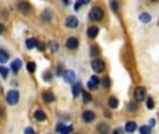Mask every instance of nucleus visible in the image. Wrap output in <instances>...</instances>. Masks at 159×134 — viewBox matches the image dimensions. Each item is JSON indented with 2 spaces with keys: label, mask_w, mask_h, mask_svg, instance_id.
<instances>
[{
  "label": "nucleus",
  "mask_w": 159,
  "mask_h": 134,
  "mask_svg": "<svg viewBox=\"0 0 159 134\" xmlns=\"http://www.w3.org/2000/svg\"><path fill=\"white\" fill-rule=\"evenodd\" d=\"M18 99H20V94H18V91H15V90L8 91L7 95H6V102H7L8 105H15L18 102Z\"/></svg>",
  "instance_id": "f257e3e1"
},
{
  "label": "nucleus",
  "mask_w": 159,
  "mask_h": 134,
  "mask_svg": "<svg viewBox=\"0 0 159 134\" xmlns=\"http://www.w3.org/2000/svg\"><path fill=\"white\" fill-rule=\"evenodd\" d=\"M89 18L92 21H99V20H102V18H103V11H102V8L94 7L89 11Z\"/></svg>",
  "instance_id": "f03ea898"
},
{
  "label": "nucleus",
  "mask_w": 159,
  "mask_h": 134,
  "mask_svg": "<svg viewBox=\"0 0 159 134\" xmlns=\"http://www.w3.org/2000/svg\"><path fill=\"white\" fill-rule=\"evenodd\" d=\"M76 73L71 71V70H66L64 73H63V80L66 81V83H69V84H74L76 83Z\"/></svg>",
  "instance_id": "7ed1b4c3"
},
{
  "label": "nucleus",
  "mask_w": 159,
  "mask_h": 134,
  "mask_svg": "<svg viewBox=\"0 0 159 134\" xmlns=\"http://www.w3.org/2000/svg\"><path fill=\"white\" fill-rule=\"evenodd\" d=\"M92 70L95 73H102L105 70V63L102 62L101 59H94L92 60Z\"/></svg>",
  "instance_id": "20e7f679"
},
{
  "label": "nucleus",
  "mask_w": 159,
  "mask_h": 134,
  "mask_svg": "<svg viewBox=\"0 0 159 134\" xmlns=\"http://www.w3.org/2000/svg\"><path fill=\"white\" fill-rule=\"evenodd\" d=\"M147 94H145V88L144 87H137L135 91H134V98H135V102L144 101Z\"/></svg>",
  "instance_id": "39448f33"
},
{
  "label": "nucleus",
  "mask_w": 159,
  "mask_h": 134,
  "mask_svg": "<svg viewBox=\"0 0 159 134\" xmlns=\"http://www.w3.org/2000/svg\"><path fill=\"white\" fill-rule=\"evenodd\" d=\"M66 25L69 28H77L78 27V18L76 15H69L66 18Z\"/></svg>",
  "instance_id": "423d86ee"
},
{
  "label": "nucleus",
  "mask_w": 159,
  "mask_h": 134,
  "mask_svg": "<svg viewBox=\"0 0 159 134\" xmlns=\"http://www.w3.org/2000/svg\"><path fill=\"white\" fill-rule=\"evenodd\" d=\"M18 10L21 11L22 14H28L29 11H31V6L27 2H20L18 3Z\"/></svg>",
  "instance_id": "0eeeda50"
},
{
  "label": "nucleus",
  "mask_w": 159,
  "mask_h": 134,
  "mask_svg": "<svg viewBox=\"0 0 159 134\" xmlns=\"http://www.w3.org/2000/svg\"><path fill=\"white\" fill-rule=\"evenodd\" d=\"M98 85H99V78L96 76H92L89 78V81H88V88L89 90H96Z\"/></svg>",
  "instance_id": "6e6552de"
},
{
  "label": "nucleus",
  "mask_w": 159,
  "mask_h": 134,
  "mask_svg": "<svg viewBox=\"0 0 159 134\" xmlns=\"http://www.w3.org/2000/svg\"><path fill=\"white\" fill-rule=\"evenodd\" d=\"M94 119H95V113L92 112V110H85V112L83 113V120L84 122L89 123V122H92Z\"/></svg>",
  "instance_id": "1a4fd4ad"
},
{
  "label": "nucleus",
  "mask_w": 159,
  "mask_h": 134,
  "mask_svg": "<svg viewBox=\"0 0 159 134\" xmlns=\"http://www.w3.org/2000/svg\"><path fill=\"white\" fill-rule=\"evenodd\" d=\"M66 46L69 49H77L78 47V39L77 38H69L67 42H66Z\"/></svg>",
  "instance_id": "9d476101"
},
{
  "label": "nucleus",
  "mask_w": 159,
  "mask_h": 134,
  "mask_svg": "<svg viewBox=\"0 0 159 134\" xmlns=\"http://www.w3.org/2000/svg\"><path fill=\"white\" fill-rule=\"evenodd\" d=\"M124 130H126L127 133H134V131L137 130V123H135V122H127Z\"/></svg>",
  "instance_id": "9b49d317"
},
{
  "label": "nucleus",
  "mask_w": 159,
  "mask_h": 134,
  "mask_svg": "<svg viewBox=\"0 0 159 134\" xmlns=\"http://www.w3.org/2000/svg\"><path fill=\"white\" fill-rule=\"evenodd\" d=\"M98 131H99V134H109V126L106 123L98 124Z\"/></svg>",
  "instance_id": "f8f14e48"
},
{
  "label": "nucleus",
  "mask_w": 159,
  "mask_h": 134,
  "mask_svg": "<svg viewBox=\"0 0 159 134\" xmlns=\"http://www.w3.org/2000/svg\"><path fill=\"white\" fill-rule=\"evenodd\" d=\"M34 116H35V119L38 120V122H44V120L46 119V115H45V112H44V110H41V109H39V110H36Z\"/></svg>",
  "instance_id": "ddd939ff"
},
{
  "label": "nucleus",
  "mask_w": 159,
  "mask_h": 134,
  "mask_svg": "<svg viewBox=\"0 0 159 134\" xmlns=\"http://www.w3.org/2000/svg\"><path fill=\"white\" fill-rule=\"evenodd\" d=\"M87 34H88V36H89V38H95V36L99 34V29H98V27H89Z\"/></svg>",
  "instance_id": "4468645a"
},
{
  "label": "nucleus",
  "mask_w": 159,
  "mask_h": 134,
  "mask_svg": "<svg viewBox=\"0 0 159 134\" xmlns=\"http://www.w3.org/2000/svg\"><path fill=\"white\" fill-rule=\"evenodd\" d=\"M108 105H109V108L115 109V108H117V105H119V101H117V98H115V96H110L109 101H108Z\"/></svg>",
  "instance_id": "2eb2a0df"
},
{
  "label": "nucleus",
  "mask_w": 159,
  "mask_h": 134,
  "mask_svg": "<svg viewBox=\"0 0 159 134\" xmlns=\"http://www.w3.org/2000/svg\"><path fill=\"white\" fill-rule=\"evenodd\" d=\"M20 67H21V60L20 59H17V60H14V62L11 63V70L14 73H17L20 70Z\"/></svg>",
  "instance_id": "dca6fc26"
},
{
  "label": "nucleus",
  "mask_w": 159,
  "mask_h": 134,
  "mask_svg": "<svg viewBox=\"0 0 159 134\" xmlns=\"http://www.w3.org/2000/svg\"><path fill=\"white\" fill-rule=\"evenodd\" d=\"M8 53L6 51H3V49H0V63H6L8 60Z\"/></svg>",
  "instance_id": "f3484780"
},
{
  "label": "nucleus",
  "mask_w": 159,
  "mask_h": 134,
  "mask_svg": "<svg viewBox=\"0 0 159 134\" xmlns=\"http://www.w3.org/2000/svg\"><path fill=\"white\" fill-rule=\"evenodd\" d=\"M44 101L47 102V103H50V102L54 101V95L52 92H44Z\"/></svg>",
  "instance_id": "a211bd4d"
},
{
  "label": "nucleus",
  "mask_w": 159,
  "mask_h": 134,
  "mask_svg": "<svg viewBox=\"0 0 159 134\" xmlns=\"http://www.w3.org/2000/svg\"><path fill=\"white\" fill-rule=\"evenodd\" d=\"M140 21L144 22V24H148L151 21V15L148 13H142V14H140Z\"/></svg>",
  "instance_id": "6ab92c4d"
},
{
  "label": "nucleus",
  "mask_w": 159,
  "mask_h": 134,
  "mask_svg": "<svg viewBox=\"0 0 159 134\" xmlns=\"http://www.w3.org/2000/svg\"><path fill=\"white\" fill-rule=\"evenodd\" d=\"M36 45H39V44L36 42L35 38H29V39L27 41V47H28V49H34V47H36Z\"/></svg>",
  "instance_id": "aec40b11"
},
{
  "label": "nucleus",
  "mask_w": 159,
  "mask_h": 134,
  "mask_svg": "<svg viewBox=\"0 0 159 134\" xmlns=\"http://www.w3.org/2000/svg\"><path fill=\"white\" fill-rule=\"evenodd\" d=\"M80 92H83V90H81V84L76 83L74 84V87H73V96H77Z\"/></svg>",
  "instance_id": "412c9836"
},
{
  "label": "nucleus",
  "mask_w": 159,
  "mask_h": 134,
  "mask_svg": "<svg viewBox=\"0 0 159 134\" xmlns=\"http://www.w3.org/2000/svg\"><path fill=\"white\" fill-rule=\"evenodd\" d=\"M41 17H42V20H45V21H50V20H52V13L49 10H45Z\"/></svg>",
  "instance_id": "4be33fe9"
},
{
  "label": "nucleus",
  "mask_w": 159,
  "mask_h": 134,
  "mask_svg": "<svg viewBox=\"0 0 159 134\" xmlns=\"http://www.w3.org/2000/svg\"><path fill=\"white\" fill-rule=\"evenodd\" d=\"M73 131V126H67V127H64L63 126L60 130H59V133L60 134H69V133H71Z\"/></svg>",
  "instance_id": "5701e85b"
},
{
  "label": "nucleus",
  "mask_w": 159,
  "mask_h": 134,
  "mask_svg": "<svg viewBox=\"0 0 159 134\" xmlns=\"http://www.w3.org/2000/svg\"><path fill=\"white\" fill-rule=\"evenodd\" d=\"M83 98H84V102H85V103H88V102L92 101L91 94H89V92H87V91H83Z\"/></svg>",
  "instance_id": "b1692460"
},
{
  "label": "nucleus",
  "mask_w": 159,
  "mask_h": 134,
  "mask_svg": "<svg viewBox=\"0 0 159 134\" xmlns=\"http://www.w3.org/2000/svg\"><path fill=\"white\" fill-rule=\"evenodd\" d=\"M140 134H151V127L141 126V127H140Z\"/></svg>",
  "instance_id": "393cba45"
},
{
  "label": "nucleus",
  "mask_w": 159,
  "mask_h": 134,
  "mask_svg": "<svg viewBox=\"0 0 159 134\" xmlns=\"http://www.w3.org/2000/svg\"><path fill=\"white\" fill-rule=\"evenodd\" d=\"M0 76L3 77V78H6V77L8 76V69H7V67H3V66H0Z\"/></svg>",
  "instance_id": "a878e982"
},
{
  "label": "nucleus",
  "mask_w": 159,
  "mask_h": 134,
  "mask_svg": "<svg viewBox=\"0 0 159 134\" xmlns=\"http://www.w3.org/2000/svg\"><path fill=\"white\" fill-rule=\"evenodd\" d=\"M35 69H36V64L34 62H29L28 64H27V70H28L29 73H35Z\"/></svg>",
  "instance_id": "bb28decb"
},
{
  "label": "nucleus",
  "mask_w": 159,
  "mask_h": 134,
  "mask_svg": "<svg viewBox=\"0 0 159 134\" xmlns=\"http://www.w3.org/2000/svg\"><path fill=\"white\" fill-rule=\"evenodd\" d=\"M49 45H50L49 47H50V51H52V52H57L59 45H57V42H56V41H52V42H50Z\"/></svg>",
  "instance_id": "cd10ccee"
},
{
  "label": "nucleus",
  "mask_w": 159,
  "mask_h": 134,
  "mask_svg": "<svg viewBox=\"0 0 159 134\" xmlns=\"http://www.w3.org/2000/svg\"><path fill=\"white\" fill-rule=\"evenodd\" d=\"M102 85L105 88H109L110 87V80H109V77H105V78H102Z\"/></svg>",
  "instance_id": "c85d7f7f"
},
{
  "label": "nucleus",
  "mask_w": 159,
  "mask_h": 134,
  "mask_svg": "<svg viewBox=\"0 0 159 134\" xmlns=\"http://www.w3.org/2000/svg\"><path fill=\"white\" fill-rule=\"evenodd\" d=\"M128 110L130 112H134V110H137V102H131V103H128Z\"/></svg>",
  "instance_id": "c756f323"
},
{
  "label": "nucleus",
  "mask_w": 159,
  "mask_h": 134,
  "mask_svg": "<svg viewBox=\"0 0 159 134\" xmlns=\"http://www.w3.org/2000/svg\"><path fill=\"white\" fill-rule=\"evenodd\" d=\"M154 106H155V103H154V99H152V98L147 99V108H148V109H154Z\"/></svg>",
  "instance_id": "7c9ffc66"
},
{
  "label": "nucleus",
  "mask_w": 159,
  "mask_h": 134,
  "mask_svg": "<svg viewBox=\"0 0 159 134\" xmlns=\"http://www.w3.org/2000/svg\"><path fill=\"white\" fill-rule=\"evenodd\" d=\"M45 80H46V81H50V78H52V73L50 71H46V73H45Z\"/></svg>",
  "instance_id": "2f4dec72"
},
{
  "label": "nucleus",
  "mask_w": 159,
  "mask_h": 134,
  "mask_svg": "<svg viewBox=\"0 0 159 134\" xmlns=\"http://www.w3.org/2000/svg\"><path fill=\"white\" fill-rule=\"evenodd\" d=\"M98 53H99L98 47H96V46H94V47H92V51H91V56H96Z\"/></svg>",
  "instance_id": "473e14b6"
},
{
  "label": "nucleus",
  "mask_w": 159,
  "mask_h": 134,
  "mask_svg": "<svg viewBox=\"0 0 159 134\" xmlns=\"http://www.w3.org/2000/svg\"><path fill=\"white\" fill-rule=\"evenodd\" d=\"M25 134H35V131H34L32 127H27V129H25Z\"/></svg>",
  "instance_id": "72a5a7b5"
},
{
  "label": "nucleus",
  "mask_w": 159,
  "mask_h": 134,
  "mask_svg": "<svg viewBox=\"0 0 159 134\" xmlns=\"http://www.w3.org/2000/svg\"><path fill=\"white\" fill-rule=\"evenodd\" d=\"M112 8H113V11H117V3H116V0H112Z\"/></svg>",
  "instance_id": "f704fd0d"
},
{
  "label": "nucleus",
  "mask_w": 159,
  "mask_h": 134,
  "mask_svg": "<svg viewBox=\"0 0 159 134\" xmlns=\"http://www.w3.org/2000/svg\"><path fill=\"white\" fill-rule=\"evenodd\" d=\"M38 49H39V51H45V45L44 44H39V45H38Z\"/></svg>",
  "instance_id": "c9c22d12"
},
{
  "label": "nucleus",
  "mask_w": 159,
  "mask_h": 134,
  "mask_svg": "<svg viewBox=\"0 0 159 134\" xmlns=\"http://www.w3.org/2000/svg\"><path fill=\"white\" fill-rule=\"evenodd\" d=\"M152 126H155V120H154V119L149 120V127H152Z\"/></svg>",
  "instance_id": "e433bc0d"
},
{
  "label": "nucleus",
  "mask_w": 159,
  "mask_h": 134,
  "mask_svg": "<svg viewBox=\"0 0 159 134\" xmlns=\"http://www.w3.org/2000/svg\"><path fill=\"white\" fill-rule=\"evenodd\" d=\"M81 4H83V3H81V2H80V3H76V6H74V8H76V10H77V8H80V6H81Z\"/></svg>",
  "instance_id": "4c0bfd02"
},
{
  "label": "nucleus",
  "mask_w": 159,
  "mask_h": 134,
  "mask_svg": "<svg viewBox=\"0 0 159 134\" xmlns=\"http://www.w3.org/2000/svg\"><path fill=\"white\" fill-rule=\"evenodd\" d=\"M3 32H4V27L0 24V34H3Z\"/></svg>",
  "instance_id": "58836bf2"
},
{
  "label": "nucleus",
  "mask_w": 159,
  "mask_h": 134,
  "mask_svg": "<svg viewBox=\"0 0 159 134\" xmlns=\"http://www.w3.org/2000/svg\"><path fill=\"white\" fill-rule=\"evenodd\" d=\"M83 4H87V3H89V0H80Z\"/></svg>",
  "instance_id": "ea45409f"
},
{
  "label": "nucleus",
  "mask_w": 159,
  "mask_h": 134,
  "mask_svg": "<svg viewBox=\"0 0 159 134\" xmlns=\"http://www.w3.org/2000/svg\"><path fill=\"white\" fill-rule=\"evenodd\" d=\"M3 110H4V109L0 106V116H3Z\"/></svg>",
  "instance_id": "a19ab883"
},
{
  "label": "nucleus",
  "mask_w": 159,
  "mask_h": 134,
  "mask_svg": "<svg viewBox=\"0 0 159 134\" xmlns=\"http://www.w3.org/2000/svg\"><path fill=\"white\" fill-rule=\"evenodd\" d=\"M63 3H64V4H69V0H63Z\"/></svg>",
  "instance_id": "79ce46f5"
},
{
  "label": "nucleus",
  "mask_w": 159,
  "mask_h": 134,
  "mask_svg": "<svg viewBox=\"0 0 159 134\" xmlns=\"http://www.w3.org/2000/svg\"><path fill=\"white\" fill-rule=\"evenodd\" d=\"M119 133H120V130H116V131H115V133H113V134H119Z\"/></svg>",
  "instance_id": "37998d69"
},
{
  "label": "nucleus",
  "mask_w": 159,
  "mask_h": 134,
  "mask_svg": "<svg viewBox=\"0 0 159 134\" xmlns=\"http://www.w3.org/2000/svg\"><path fill=\"white\" fill-rule=\"evenodd\" d=\"M149 2H158V0H149Z\"/></svg>",
  "instance_id": "c03bdc74"
},
{
  "label": "nucleus",
  "mask_w": 159,
  "mask_h": 134,
  "mask_svg": "<svg viewBox=\"0 0 159 134\" xmlns=\"http://www.w3.org/2000/svg\"><path fill=\"white\" fill-rule=\"evenodd\" d=\"M76 134H80V133H76Z\"/></svg>",
  "instance_id": "a18cd8bd"
}]
</instances>
